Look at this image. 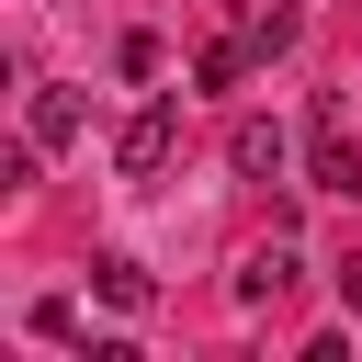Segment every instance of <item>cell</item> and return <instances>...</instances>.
I'll return each mask as SVG.
<instances>
[{"label":"cell","mask_w":362,"mask_h":362,"mask_svg":"<svg viewBox=\"0 0 362 362\" xmlns=\"http://www.w3.org/2000/svg\"><path fill=\"white\" fill-rule=\"evenodd\" d=\"M305 192H362V147L339 124V90L305 102Z\"/></svg>","instance_id":"6da1fadb"},{"label":"cell","mask_w":362,"mask_h":362,"mask_svg":"<svg viewBox=\"0 0 362 362\" xmlns=\"http://www.w3.org/2000/svg\"><path fill=\"white\" fill-rule=\"evenodd\" d=\"M113 158H124V181H158V170L181 158V102H147V113H124Z\"/></svg>","instance_id":"7a4b0ae2"},{"label":"cell","mask_w":362,"mask_h":362,"mask_svg":"<svg viewBox=\"0 0 362 362\" xmlns=\"http://www.w3.org/2000/svg\"><path fill=\"white\" fill-rule=\"evenodd\" d=\"M283 158H294V147H283V124H260V113H249V124H226V170H238V181H283Z\"/></svg>","instance_id":"3957f363"},{"label":"cell","mask_w":362,"mask_h":362,"mask_svg":"<svg viewBox=\"0 0 362 362\" xmlns=\"http://www.w3.org/2000/svg\"><path fill=\"white\" fill-rule=\"evenodd\" d=\"M294 272H305V260H294V238H272V249H249V260H238V305H272V294H283Z\"/></svg>","instance_id":"277c9868"},{"label":"cell","mask_w":362,"mask_h":362,"mask_svg":"<svg viewBox=\"0 0 362 362\" xmlns=\"http://www.w3.org/2000/svg\"><path fill=\"white\" fill-rule=\"evenodd\" d=\"M90 294H102V305H124V317H136V305H147V294H158V283H147V260H124V249H102V260H90Z\"/></svg>","instance_id":"5b68a950"},{"label":"cell","mask_w":362,"mask_h":362,"mask_svg":"<svg viewBox=\"0 0 362 362\" xmlns=\"http://www.w3.org/2000/svg\"><path fill=\"white\" fill-rule=\"evenodd\" d=\"M249 57H260L249 34H215V45L192 57V90H238V79H249Z\"/></svg>","instance_id":"8992f818"},{"label":"cell","mask_w":362,"mask_h":362,"mask_svg":"<svg viewBox=\"0 0 362 362\" xmlns=\"http://www.w3.org/2000/svg\"><path fill=\"white\" fill-rule=\"evenodd\" d=\"M23 136H34V147H68V136H79V90H34V102H23Z\"/></svg>","instance_id":"52a82bcc"},{"label":"cell","mask_w":362,"mask_h":362,"mask_svg":"<svg viewBox=\"0 0 362 362\" xmlns=\"http://www.w3.org/2000/svg\"><path fill=\"white\" fill-rule=\"evenodd\" d=\"M339 305H351V317H362V260H339Z\"/></svg>","instance_id":"ba28073f"}]
</instances>
